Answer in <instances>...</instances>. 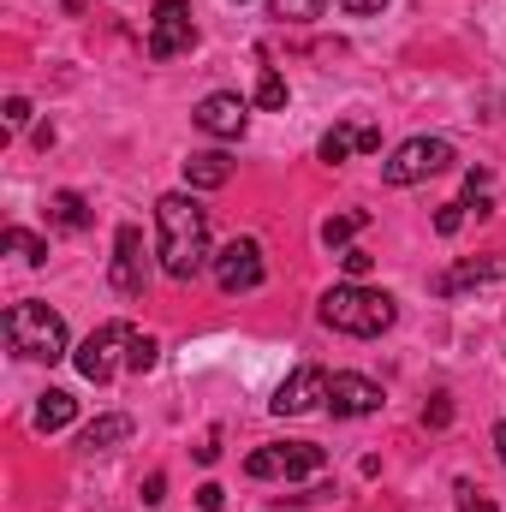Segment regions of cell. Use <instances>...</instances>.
Returning a JSON list of instances; mask_svg holds the SVG:
<instances>
[{
    "label": "cell",
    "instance_id": "obj_16",
    "mask_svg": "<svg viewBox=\"0 0 506 512\" xmlns=\"http://www.w3.org/2000/svg\"><path fill=\"white\" fill-rule=\"evenodd\" d=\"M48 221H54L60 233H84V227H90V203H84L78 191H54V197H48Z\"/></svg>",
    "mask_w": 506,
    "mask_h": 512
},
{
    "label": "cell",
    "instance_id": "obj_2",
    "mask_svg": "<svg viewBox=\"0 0 506 512\" xmlns=\"http://www.w3.org/2000/svg\"><path fill=\"white\" fill-rule=\"evenodd\" d=\"M393 316H399L393 292H376L364 280H346V286H334L322 298V322L340 328V334H352V340H376L381 328H393Z\"/></svg>",
    "mask_w": 506,
    "mask_h": 512
},
{
    "label": "cell",
    "instance_id": "obj_32",
    "mask_svg": "<svg viewBox=\"0 0 506 512\" xmlns=\"http://www.w3.org/2000/svg\"><path fill=\"white\" fill-rule=\"evenodd\" d=\"M334 6H340V12H358V18H370V12L387 6V0H334Z\"/></svg>",
    "mask_w": 506,
    "mask_h": 512
},
{
    "label": "cell",
    "instance_id": "obj_4",
    "mask_svg": "<svg viewBox=\"0 0 506 512\" xmlns=\"http://www.w3.org/2000/svg\"><path fill=\"white\" fill-rule=\"evenodd\" d=\"M322 465H328V453L316 441H274V447H256L251 459H245V471H251L256 483H274V477L298 483V477H316Z\"/></svg>",
    "mask_w": 506,
    "mask_h": 512
},
{
    "label": "cell",
    "instance_id": "obj_9",
    "mask_svg": "<svg viewBox=\"0 0 506 512\" xmlns=\"http://www.w3.org/2000/svg\"><path fill=\"white\" fill-rule=\"evenodd\" d=\"M108 280H114L120 298H143V286H149V256H143V233H137V227H120V233H114V268H108Z\"/></svg>",
    "mask_w": 506,
    "mask_h": 512
},
{
    "label": "cell",
    "instance_id": "obj_28",
    "mask_svg": "<svg viewBox=\"0 0 506 512\" xmlns=\"http://www.w3.org/2000/svg\"><path fill=\"white\" fill-rule=\"evenodd\" d=\"M340 262H346V274H352V280H364V274L376 268V256H370V251H358V245H346V251H340Z\"/></svg>",
    "mask_w": 506,
    "mask_h": 512
},
{
    "label": "cell",
    "instance_id": "obj_10",
    "mask_svg": "<svg viewBox=\"0 0 506 512\" xmlns=\"http://www.w3.org/2000/svg\"><path fill=\"white\" fill-rule=\"evenodd\" d=\"M191 120L209 131V137L233 143V137H245V126H251V102H245V96H233V90H215V96H203V102H197V114H191Z\"/></svg>",
    "mask_w": 506,
    "mask_h": 512
},
{
    "label": "cell",
    "instance_id": "obj_20",
    "mask_svg": "<svg viewBox=\"0 0 506 512\" xmlns=\"http://www.w3.org/2000/svg\"><path fill=\"white\" fill-rule=\"evenodd\" d=\"M0 245H6L12 256H24L30 268H42V262H48V245H42L36 233H24V227H6V233H0Z\"/></svg>",
    "mask_w": 506,
    "mask_h": 512
},
{
    "label": "cell",
    "instance_id": "obj_7",
    "mask_svg": "<svg viewBox=\"0 0 506 512\" xmlns=\"http://www.w3.org/2000/svg\"><path fill=\"white\" fill-rule=\"evenodd\" d=\"M126 340H131V328L126 322H102L78 352H72V364H78V376L84 382H108L114 370H120V352H126Z\"/></svg>",
    "mask_w": 506,
    "mask_h": 512
},
{
    "label": "cell",
    "instance_id": "obj_11",
    "mask_svg": "<svg viewBox=\"0 0 506 512\" xmlns=\"http://www.w3.org/2000/svg\"><path fill=\"white\" fill-rule=\"evenodd\" d=\"M322 399H328V376H322L316 364H304V370H292V376L280 382V393H274L268 405H274L280 417H304V411H316Z\"/></svg>",
    "mask_w": 506,
    "mask_h": 512
},
{
    "label": "cell",
    "instance_id": "obj_18",
    "mask_svg": "<svg viewBox=\"0 0 506 512\" xmlns=\"http://www.w3.org/2000/svg\"><path fill=\"white\" fill-rule=\"evenodd\" d=\"M120 441H131V417H96L90 429H84V453H108V447H120Z\"/></svg>",
    "mask_w": 506,
    "mask_h": 512
},
{
    "label": "cell",
    "instance_id": "obj_6",
    "mask_svg": "<svg viewBox=\"0 0 506 512\" xmlns=\"http://www.w3.org/2000/svg\"><path fill=\"white\" fill-rule=\"evenodd\" d=\"M197 48V24H191V0H155L149 12V54L155 60H179Z\"/></svg>",
    "mask_w": 506,
    "mask_h": 512
},
{
    "label": "cell",
    "instance_id": "obj_25",
    "mask_svg": "<svg viewBox=\"0 0 506 512\" xmlns=\"http://www.w3.org/2000/svg\"><path fill=\"white\" fill-rule=\"evenodd\" d=\"M453 501H459V512H495V501H489L471 477H459V483H453Z\"/></svg>",
    "mask_w": 506,
    "mask_h": 512
},
{
    "label": "cell",
    "instance_id": "obj_3",
    "mask_svg": "<svg viewBox=\"0 0 506 512\" xmlns=\"http://www.w3.org/2000/svg\"><path fill=\"white\" fill-rule=\"evenodd\" d=\"M6 346L18 358H36V364H60L66 358V316L48 310L42 298H24L6 310Z\"/></svg>",
    "mask_w": 506,
    "mask_h": 512
},
{
    "label": "cell",
    "instance_id": "obj_33",
    "mask_svg": "<svg viewBox=\"0 0 506 512\" xmlns=\"http://www.w3.org/2000/svg\"><path fill=\"white\" fill-rule=\"evenodd\" d=\"M495 453H501V465H506V417L495 423Z\"/></svg>",
    "mask_w": 506,
    "mask_h": 512
},
{
    "label": "cell",
    "instance_id": "obj_31",
    "mask_svg": "<svg viewBox=\"0 0 506 512\" xmlns=\"http://www.w3.org/2000/svg\"><path fill=\"white\" fill-rule=\"evenodd\" d=\"M161 501H167V477H161V471H155V477H149V483H143V507H161Z\"/></svg>",
    "mask_w": 506,
    "mask_h": 512
},
{
    "label": "cell",
    "instance_id": "obj_27",
    "mask_svg": "<svg viewBox=\"0 0 506 512\" xmlns=\"http://www.w3.org/2000/svg\"><path fill=\"white\" fill-rule=\"evenodd\" d=\"M423 423H429V429H447V423H453V399H447V393H435V399L423 405Z\"/></svg>",
    "mask_w": 506,
    "mask_h": 512
},
{
    "label": "cell",
    "instance_id": "obj_30",
    "mask_svg": "<svg viewBox=\"0 0 506 512\" xmlns=\"http://www.w3.org/2000/svg\"><path fill=\"white\" fill-rule=\"evenodd\" d=\"M221 501H227L221 483H203V489H197V512H221Z\"/></svg>",
    "mask_w": 506,
    "mask_h": 512
},
{
    "label": "cell",
    "instance_id": "obj_1",
    "mask_svg": "<svg viewBox=\"0 0 506 512\" xmlns=\"http://www.w3.org/2000/svg\"><path fill=\"white\" fill-rule=\"evenodd\" d=\"M155 251H161V268L173 274V280H197L215 251H209V215L197 209V197L191 191H167L161 203H155Z\"/></svg>",
    "mask_w": 506,
    "mask_h": 512
},
{
    "label": "cell",
    "instance_id": "obj_29",
    "mask_svg": "<svg viewBox=\"0 0 506 512\" xmlns=\"http://www.w3.org/2000/svg\"><path fill=\"white\" fill-rule=\"evenodd\" d=\"M30 126V102L24 96H6V131H24Z\"/></svg>",
    "mask_w": 506,
    "mask_h": 512
},
{
    "label": "cell",
    "instance_id": "obj_21",
    "mask_svg": "<svg viewBox=\"0 0 506 512\" xmlns=\"http://www.w3.org/2000/svg\"><path fill=\"white\" fill-rule=\"evenodd\" d=\"M256 108H268V114H280V108H286V78H280L274 66H262V72H256Z\"/></svg>",
    "mask_w": 506,
    "mask_h": 512
},
{
    "label": "cell",
    "instance_id": "obj_23",
    "mask_svg": "<svg viewBox=\"0 0 506 512\" xmlns=\"http://www.w3.org/2000/svg\"><path fill=\"white\" fill-rule=\"evenodd\" d=\"M155 358H161V346H155V334H137L131 328V340H126V370H155Z\"/></svg>",
    "mask_w": 506,
    "mask_h": 512
},
{
    "label": "cell",
    "instance_id": "obj_15",
    "mask_svg": "<svg viewBox=\"0 0 506 512\" xmlns=\"http://www.w3.org/2000/svg\"><path fill=\"white\" fill-rule=\"evenodd\" d=\"M227 179H233V161H227L221 149H197V155L185 161V185H191V191H221Z\"/></svg>",
    "mask_w": 506,
    "mask_h": 512
},
{
    "label": "cell",
    "instance_id": "obj_17",
    "mask_svg": "<svg viewBox=\"0 0 506 512\" xmlns=\"http://www.w3.org/2000/svg\"><path fill=\"white\" fill-rule=\"evenodd\" d=\"M72 417H78V399H72V393H60V387H48V393L36 399V429H42V435H54V429H66Z\"/></svg>",
    "mask_w": 506,
    "mask_h": 512
},
{
    "label": "cell",
    "instance_id": "obj_19",
    "mask_svg": "<svg viewBox=\"0 0 506 512\" xmlns=\"http://www.w3.org/2000/svg\"><path fill=\"white\" fill-rule=\"evenodd\" d=\"M364 227H370V215H364V209H346V215H334V221L322 227V245H352Z\"/></svg>",
    "mask_w": 506,
    "mask_h": 512
},
{
    "label": "cell",
    "instance_id": "obj_13",
    "mask_svg": "<svg viewBox=\"0 0 506 512\" xmlns=\"http://www.w3.org/2000/svg\"><path fill=\"white\" fill-rule=\"evenodd\" d=\"M381 149V126H364V120H346V126H334L322 137V161L334 167V161H352V155H376Z\"/></svg>",
    "mask_w": 506,
    "mask_h": 512
},
{
    "label": "cell",
    "instance_id": "obj_24",
    "mask_svg": "<svg viewBox=\"0 0 506 512\" xmlns=\"http://www.w3.org/2000/svg\"><path fill=\"white\" fill-rule=\"evenodd\" d=\"M322 12V0H268V18H280V24H310Z\"/></svg>",
    "mask_w": 506,
    "mask_h": 512
},
{
    "label": "cell",
    "instance_id": "obj_8",
    "mask_svg": "<svg viewBox=\"0 0 506 512\" xmlns=\"http://www.w3.org/2000/svg\"><path fill=\"white\" fill-rule=\"evenodd\" d=\"M215 286L221 292H256L262 286V245L256 239H233V245H221L215 251Z\"/></svg>",
    "mask_w": 506,
    "mask_h": 512
},
{
    "label": "cell",
    "instance_id": "obj_5",
    "mask_svg": "<svg viewBox=\"0 0 506 512\" xmlns=\"http://www.w3.org/2000/svg\"><path fill=\"white\" fill-rule=\"evenodd\" d=\"M453 167V143L447 137H405L387 161H381V179L387 185H417L429 173H447Z\"/></svg>",
    "mask_w": 506,
    "mask_h": 512
},
{
    "label": "cell",
    "instance_id": "obj_22",
    "mask_svg": "<svg viewBox=\"0 0 506 512\" xmlns=\"http://www.w3.org/2000/svg\"><path fill=\"white\" fill-rule=\"evenodd\" d=\"M465 209H477V215H489V209H495V179H489L483 167H471V173H465Z\"/></svg>",
    "mask_w": 506,
    "mask_h": 512
},
{
    "label": "cell",
    "instance_id": "obj_14",
    "mask_svg": "<svg viewBox=\"0 0 506 512\" xmlns=\"http://www.w3.org/2000/svg\"><path fill=\"white\" fill-rule=\"evenodd\" d=\"M483 280H506V256H483V262H459L447 274H435V292H465V286H483Z\"/></svg>",
    "mask_w": 506,
    "mask_h": 512
},
{
    "label": "cell",
    "instance_id": "obj_12",
    "mask_svg": "<svg viewBox=\"0 0 506 512\" xmlns=\"http://www.w3.org/2000/svg\"><path fill=\"white\" fill-rule=\"evenodd\" d=\"M328 411L334 417H370V411H381V387L370 376H328Z\"/></svg>",
    "mask_w": 506,
    "mask_h": 512
},
{
    "label": "cell",
    "instance_id": "obj_26",
    "mask_svg": "<svg viewBox=\"0 0 506 512\" xmlns=\"http://www.w3.org/2000/svg\"><path fill=\"white\" fill-rule=\"evenodd\" d=\"M459 227H465V203H441V209H435V233H441V239H453Z\"/></svg>",
    "mask_w": 506,
    "mask_h": 512
}]
</instances>
